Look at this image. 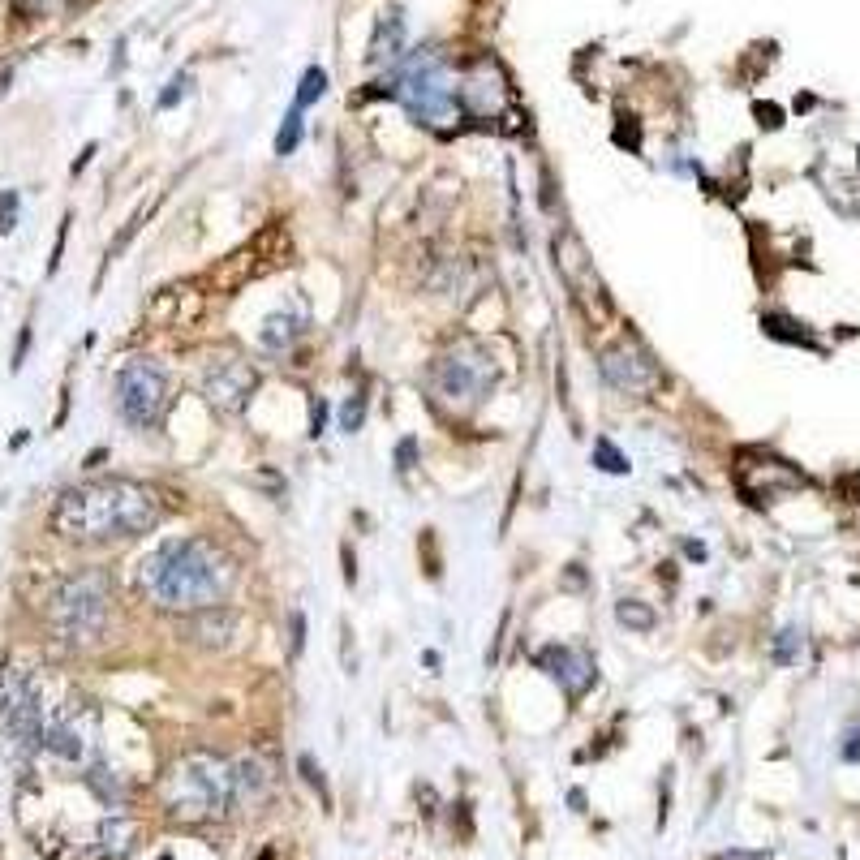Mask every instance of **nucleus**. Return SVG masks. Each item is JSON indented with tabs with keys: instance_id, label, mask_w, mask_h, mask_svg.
<instances>
[{
	"instance_id": "nucleus-19",
	"label": "nucleus",
	"mask_w": 860,
	"mask_h": 860,
	"mask_svg": "<svg viewBox=\"0 0 860 860\" xmlns=\"http://www.w3.org/2000/svg\"><path fill=\"white\" fill-rule=\"evenodd\" d=\"M615 615H620V624H628V628H641V633H645V628H654V615L645 611L641 602H620V611H615Z\"/></svg>"
},
{
	"instance_id": "nucleus-11",
	"label": "nucleus",
	"mask_w": 860,
	"mask_h": 860,
	"mask_svg": "<svg viewBox=\"0 0 860 860\" xmlns=\"http://www.w3.org/2000/svg\"><path fill=\"white\" fill-rule=\"evenodd\" d=\"M542 667L559 680V688H564L572 701L594 684V658L585 650H577V645H547V650H542Z\"/></svg>"
},
{
	"instance_id": "nucleus-3",
	"label": "nucleus",
	"mask_w": 860,
	"mask_h": 860,
	"mask_svg": "<svg viewBox=\"0 0 860 860\" xmlns=\"http://www.w3.org/2000/svg\"><path fill=\"white\" fill-rule=\"evenodd\" d=\"M112 620V581L108 572H74L52 590L48 598V628L52 637L69 645V650H86V645L104 641Z\"/></svg>"
},
{
	"instance_id": "nucleus-24",
	"label": "nucleus",
	"mask_w": 860,
	"mask_h": 860,
	"mask_svg": "<svg viewBox=\"0 0 860 860\" xmlns=\"http://www.w3.org/2000/svg\"><path fill=\"white\" fill-rule=\"evenodd\" d=\"M5 86H9V74H0V95H5Z\"/></svg>"
},
{
	"instance_id": "nucleus-7",
	"label": "nucleus",
	"mask_w": 860,
	"mask_h": 860,
	"mask_svg": "<svg viewBox=\"0 0 860 860\" xmlns=\"http://www.w3.org/2000/svg\"><path fill=\"white\" fill-rule=\"evenodd\" d=\"M112 396H117V413L129 426L155 430L172 405V379L155 357H134V362H125L117 370Z\"/></svg>"
},
{
	"instance_id": "nucleus-16",
	"label": "nucleus",
	"mask_w": 860,
	"mask_h": 860,
	"mask_svg": "<svg viewBox=\"0 0 860 860\" xmlns=\"http://www.w3.org/2000/svg\"><path fill=\"white\" fill-rule=\"evenodd\" d=\"M323 91H327V74L319 65H310L306 74H301V91H297V108H310L314 99H323Z\"/></svg>"
},
{
	"instance_id": "nucleus-5",
	"label": "nucleus",
	"mask_w": 860,
	"mask_h": 860,
	"mask_svg": "<svg viewBox=\"0 0 860 860\" xmlns=\"http://www.w3.org/2000/svg\"><path fill=\"white\" fill-rule=\"evenodd\" d=\"M430 396L456 413H473L495 387V357L478 340H456L430 362Z\"/></svg>"
},
{
	"instance_id": "nucleus-8",
	"label": "nucleus",
	"mask_w": 860,
	"mask_h": 860,
	"mask_svg": "<svg viewBox=\"0 0 860 860\" xmlns=\"http://www.w3.org/2000/svg\"><path fill=\"white\" fill-rule=\"evenodd\" d=\"M39 744H43V710H39L35 684L22 671H5L0 676V749L26 762Z\"/></svg>"
},
{
	"instance_id": "nucleus-14",
	"label": "nucleus",
	"mask_w": 860,
	"mask_h": 860,
	"mask_svg": "<svg viewBox=\"0 0 860 860\" xmlns=\"http://www.w3.org/2000/svg\"><path fill=\"white\" fill-rule=\"evenodd\" d=\"M271 787V774L267 766L258 762V757H241V762H233V800L237 805H258V800L267 796Z\"/></svg>"
},
{
	"instance_id": "nucleus-17",
	"label": "nucleus",
	"mask_w": 860,
	"mask_h": 860,
	"mask_svg": "<svg viewBox=\"0 0 860 860\" xmlns=\"http://www.w3.org/2000/svg\"><path fill=\"white\" fill-rule=\"evenodd\" d=\"M297 142H301V108H293L289 117H284L280 134H276V155H293Z\"/></svg>"
},
{
	"instance_id": "nucleus-21",
	"label": "nucleus",
	"mask_w": 860,
	"mask_h": 860,
	"mask_svg": "<svg viewBox=\"0 0 860 860\" xmlns=\"http://www.w3.org/2000/svg\"><path fill=\"white\" fill-rule=\"evenodd\" d=\"M796 645H800L796 628H787V633L779 637V645H774V658H779V663H792V658H796Z\"/></svg>"
},
{
	"instance_id": "nucleus-4",
	"label": "nucleus",
	"mask_w": 860,
	"mask_h": 860,
	"mask_svg": "<svg viewBox=\"0 0 860 860\" xmlns=\"http://www.w3.org/2000/svg\"><path fill=\"white\" fill-rule=\"evenodd\" d=\"M164 805L177 822H215L233 800V766L211 753H190L168 770L164 779Z\"/></svg>"
},
{
	"instance_id": "nucleus-9",
	"label": "nucleus",
	"mask_w": 860,
	"mask_h": 860,
	"mask_svg": "<svg viewBox=\"0 0 860 860\" xmlns=\"http://www.w3.org/2000/svg\"><path fill=\"white\" fill-rule=\"evenodd\" d=\"M602 379H607L615 392H628V396H641L658 383V366L654 357L641 349L633 340H620L611 349H602Z\"/></svg>"
},
{
	"instance_id": "nucleus-20",
	"label": "nucleus",
	"mask_w": 860,
	"mask_h": 860,
	"mask_svg": "<svg viewBox=\"0 0 860 860\" xmlns=\"http://www.w3.org/2000/svg\"><path fill=\"white\" fill-rule=\"evenodd\" d=\"M362 418H366V400H362V396L349 400V405L340 409V426H344V430H357V426H362Z\"/></svg>"
},
{
	"instance_id": "nucleus-12",
	"label": "nucleus",
	"mask_w": 860,
	"mask_h": 860,
	"mask_svg": "<svg viewBox=\"0 0 860 860\" xmlns=\"http://www.w3.org/2000/svg\"><path fill=\"white\" fill-rule=\"evenodd\" d=\"M237 628H241V615L233 607H207V611H194L185 615V641L203 645V650H228L237 641Z\"/></svg>"
},
{
	"instance_id": "nucleus-2",
	"label": "nucleus",
	"mask_w": 860,
	"mask_h": 860,
	"mask_svg": "<svg viewBox=\"0 0 860 860\" xmlns=\"http://www.w3.org/2000/svg\"><path fill=\"white\" fill-rule=\"evenodd\" d=\"M233 585H237L233 555L220 542L198 538V534L160 542L138 564V590L160 611H177V615L220 607L233 594Z\"/></svg>"
},
{
	"instance_id": "nucleus-23",
	"label": "nucleus",
	"mask_w": 860,
	"mask_h": 860,
	"mask_svg": "<svg viewBox=\"0 0 860 860\" xmlns=\"http://www.w3.org/2000/svg\"><path fill=\"white\" fill-rule=\"evenodd\" d=\"M714 860H766V852H723V856H714Z\"/></svg>"
},
{
	"instance_id": "nucleus-18",
	"label": "nucleus",
	"mask_w": 860,
	"mask_h": 860,
	"mask_svg": "<svg viewBox=\"0 0 860 860\" xmlns=\"http://www.w3.org/2000/svg\"><path fill=\"white\" fill-rule=\"evenodd\" d=\"M594 465L607 469V473H628V456L615 452L611 439H598V443H594Z\"/></svg>"
},
{
	"instance_id": "nucleus-1",
	"label": "nucleus",
	"mask_w": 860,
	"mask_h": 860,
	"mask_svg": "<svg viewBox=\"0 0 860 860\" xmlns=\"http://www.w3.org/2000/svg\"><path fill=\"white\" fill-rule=\"evenodd\" d=\"M164 504L151 486L129 478H95L65 486L52 504V529L78 547H108V542L142 538L160 525Z\"/></svg>"
},
{
	"instance_id": "nucleus-6",
	"label": "nucleus",
	"mask_w": 860,
	"mask_h": 860,
	"mask_svg": "<svg viewBox=\"0 0 860 860\" xmlns=\"http://www.w3.org/2000/svg\"><path fill=\"white\" fill-rule=\"evenodd\" d=\"M392 91H396L400 104L426 125L448 121L456 112V104H461V99H456V78L439 52H413L409 61L400 65Z\"/></svg>"
},
{
	"instance_id": "nucleus-22",
	"label": "nucleus",
	"mask_w": 860,
	"mask_h": 860,
	"mask_svg": "<svg viewBox=\"0 0 860 860\" xmlns=\"http://www.w3.org/2000/svg\"><path fill=\"white\" fill-rule=\"evenodd\" d=\"M168 86H172V91H164V99H160L164 108H172V104H177V99H185V95H190V74H177V78H172Z\"/></svg>"
},
{
	"instance_id": "nucleus-10",
	"label": "nucleus",
	"mask_w": 860,
	"mask_h": 860,
	"mask_svg": "<svg viewBox=\"0 0 860 860\" xmlns=\"http://www.w3.org/2000/svg\"><path fill=\"white\" fill-rule=\"evenodd\" d=\"M254 387H258V375L250 370V362H241V357H211L207 362L203 392H207V400L215 409H224V413L246 409Z\"/></svg>"
},
{
	"instance_id": "nucleus-13",
	"label": "nucleus",
	"mask_w": 860,
	"mask_h": 860,
	"mask_svg": "<svg viewBox=\"0 0 860 860\" xmlns=\"http://www.w3.org/2000/svg\"><path fill=\"white\" fill-rule=\"evenodd\" d=\"M499 95H504V91H499V74L486 61L473 65L469 74H465V82L456 86V99H461L469 112H478V117H491V112L499 108Z\"/></svg>"
},
{
	"instance_id": "nucleus-15",
	"label": "nucleus",
	"mask_w": 860,
	"mask_h": 860,
	"mask_svg": "<svg viewBox=\"0 0 860 860\" xmlns=\"http://www.w3.org/2000/svg\"><path fill=\"white\" fill-rule=\"evenodd\" d=\"M400 48H405V18H400V9L383 13L379 26H375V39H370V61L383 65V61H396Z\"/></svg>"
}]
</instances>
